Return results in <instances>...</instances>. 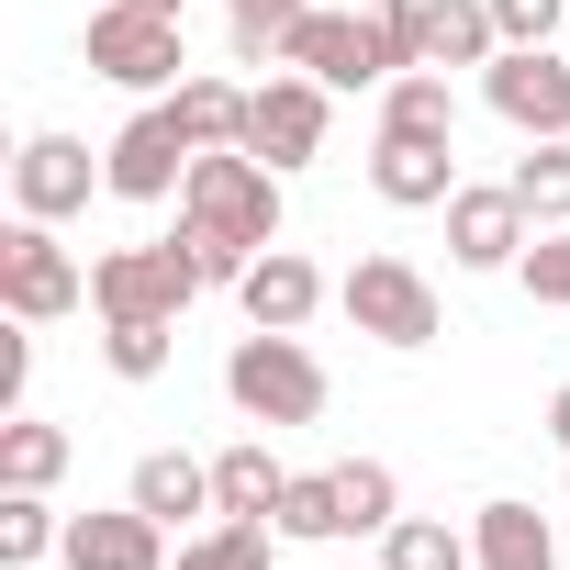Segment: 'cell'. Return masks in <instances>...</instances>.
I'll return each mask as SVG.
<instances>
[{
    "instance_id": "1f68e13d",
    "label": "cell",
    "mask_w": 570,
    "mask_h": 570,
    "mask_svg": "<svg viewBox=\"0 0 570 570\" xmlns=\"http://www.w3.org/2000/svg\"><path fill=\"white\" fill-rule=\"evenodd\" d=\"M559 12L570 0H492V35L503 46H559Z\"/></svg>"
},
{
    "instance_id": "2e32d148",
    "label": "cell",
    "mask_w": 570,
    "mask_h": 570,
    "mask_svg": "<svg viewBox=\"0 0 570 570\" xmlns=\"http://www.w3.org/2000/svg\"><path fill=\"white\" fill-rule=\"evenodd\" d=\"M124 503H146L157 525L213 514V459H190V448H146V459H135V481H124Z\"/></svg>"
},
{
    "instance_id": "4316f807",
    "label": "cell",
    "mask_w": 570,
    "mask_h": 570,
    "mask_svg": "<svg viewBox=\"0 0 570 570\" xmlns=\"http://www.w3.org/2000/svg\"><path fill=\"white\" fill-rule=\"evenodd\" d=\"M46 548H68L57 503H46V492H0V570H35Z\"/></svg>"
},
{
    "instance_id": "3957f363",
    "label": "cell",
    "mask_w": 570,
    "mask_h": 570,
    "mask_svg": "<svg viewBox=\"0 0 570 570\" xmlns=\"http://www.w3.org/2000/svg\"><path fill=\"white\" fill-rule=\"evenodd\" d=\"M190 292H202V268H190L179 235L168 246H101L90 257V314L101 325H179Z\"/></svg>"
},
{
    "instance_id": "44dd1931",
    "label": "cell",
    "mask_w": 570,
    "mask_h": 570,
    "mask_svg": "<svg viewBox=\"0 0 570 570\" xmlns=\"http://www.w3.org/2000/svg\"><path fill=\"white\" fill-rule=\"evenodd\" d=\"M381 135H448L459 146V101H448V68H403L381 90Z\"/></svg>"
},
{
    "instance_id": "ac0fdd59",
    "label": "cell",
    "mask_w": 570,
    "mask_h": 570,
    "mask_svg": "<svg viewBox=\"0 0 570 570\" xmlns=\"http://www.w3.org/2000/svg\"><path fill=\"white\" fill-rule=\"evenodd\" d=\"M425 68H492L503 35H492V0H425Z\"/></svg>"
},
{
    "instance_id": "9a60e30c",
    "label": "cell",
    "mask_w": 570,
    "mask_h": 570,
    "mask_svg": "<svg viewBox=\"0 0 570 570\" xmlns=\"http://www.w3.org/2000/svg\"><path fill=\"white\" fill-rule=\"evenodd\" d=\"M235 303H246V325H268V336H303L314 303H325V268H314L303 246H268V257L235 279Z\"/></svg>"
},
{
    "instance_id": "e0dca14e",
    "label": "cell",
    "mask_w": 570,
    "mask_h": 570,
    "mask_svg": "<svg viewBox=\"0 0 570 570\" xmlns=\"http://www.w3.org/2000/svg\"><path fill=\"white\" fill-rule=\"evenodd\" d=\"M470 559L481 570H559V537H548L537 503H481L470 514Z\"/></svg>"
},
{
    "instance_id": "52a82bcc",
    "label": "cell",
    "mask_w": 570,
    "mask_h": 570,
    "mask_svg": "<svg viewBox=\"0 0 570 570\" xmlns=\"http://www.w3.org/2000/svg\"><path fill=\"white\" fill-rule=\"evenodd\" d=\"M190 157H202V146H190V124H179L168 101H146V112L101 146V190H112V202H168V190L190 179Z\"/></svg>"
},
{
    "instance_id": "f546056e",
    "label": "cell",
    "mask_w": 570,
    "mask_h": 570,
    "mask_svg": "<svg viewBox=\"0 0 570 570\" xmlns=\"http://www.w3.org/2000/svg\"><path fill=\"white\" fill-rule=\"evenodd\" d=\"M514 279H525L537 303H559V314H570V224H537V246L514 257Z\"/></svg>"
},
{
    "instance_id": "ba28073f",
    "label": "cell",
    "mask_w": 570,
    "mask_h": 570,
    "mask_svg": "<svg viewBox=\"0 0 570 570\" xmlns=\"http://www.w3.org/2000/svg\"><path fill=\"white\" fill-rule=\"evenodd\" d=\"M481 101L537 146V135H570V57L559 46H503L492 68H481Z\"/></svg>"
},
{
    "instance_id": "7a4b0ae2",
    "label": "cell",
    "mask_w": 570,
    "mask_h": 570,
    "mask_svg": "<svg viewBox=\"0 0 570 570\" xmlns=\"http://www.w3.org/2000/svg\"><path fill=\"white\" fill-rule=\"evenodd\" d=\"M224 403L246 414V425H314L325 414V358L303 347V336H235V358H224Z\"/></svg>"
},
{
    "instance_id": "6da1fadb",
    "label": "cell",
    "mask_w": 570,
    "mask_h": 570,
    "mask_svg": "<svg viewBox=\"0 0 570 570\" xmlns=\"http://www.w3.org/2000/svg\"><path fill=\"white\" fill-rule=\"evenodd\" d=\"M179 224H213V235H235L246 257H268V246H279V168L246 157V146L190 157V179H179Z\"/></svg>"
},
{
    "instance_id": "5b68a950",
    "label": "cell",
    "mask_w": 570,
    "mask_h": 570,
    "mask_svg": "<svg viewBox=\"0 0 570 570\" xmlns=\"http://www.w3.org/2000/svg\"><path fill=\"white\" fill-rule=\"evenodd\" d=\"M112 90H179V68H190V46H179V23L168 12H135V0H101V12H90V46H79Z\"/></svg>"
},
{
    "instance_id": "d6a6232c",
    "label": "cell",
    "mask_w": 570,
    "mask_h": 570,
    "mask_svg": "<svg viewBox=\"0 0 570 570\" xmlns=\"http://www.w3.org/2000/svg\"><path fill=\"white\" fill-rule=\"evenodd\" d=\"M23 381H35V336H0V414H23Z\"/></svg>"
},
{
    "instance_id": "484cf974",
    "label": "cell",
    "mask_w": 570,
    "mask_h": 570,
    "mask_svg": "<svg viewBox=\"0 0 570 570\" xmlns=\"http://www.w3.org/2000/svg\"><path fill=\"white\" fill-rule=\"evenodd\" d=\"M514 202H525L537 224H570V135H537V146L514 157Z\"/></svg>"
},
{
    "instance_id": "4dcf8cb0",
    "label": "cell",
    "mask_w": 570,
    "mask_h": 570,
    "mask_svg": "<svg viewBox=\"0 0 570 570\" xmlns=\"http://www.w3.org/2000/svg\"><path fill=\"white\" fill-rule=\"evenodd\" d=\"M101 358H112V381H157L168 370V325H101Z\"/></svg>"
},
{
    "instance_id": "83f0119b",
    "label": "cell",
    "mask_w": 570,
    "mask_h": 570,
    "mask_svg": "<svg viewBox=\"0 0 570 570\" xmlns=\"http://www.w3.org/2000/svg\"><path fill=\"white\" fill-rule=\"evenodd\" d=\"M279 537H347V492H336V470H292V492H279Z\"/></svg>"
},
{
    "instance_id": "277c9868",
    "label": "cell",
    "mask_w": 570,
    "mask_h": 570,
    "mask_svg": "<svg viewBox=\"0 0 570 570\" xmlns=\"http://www.w3.org/2000/svg\"><path fill=\"white\" fill-rule=\"evenodd\" d=\"M336 303H347V325L370 347H436V279L414 257H358L336 279Z\"/></svg>"
},
{
    "instance_id": "f1b7e54d",
    "label": "cell",
    "mask_w": 570,
    "mask_h": 570,
    "mask_svg": "<svg viewBox=\"0 0 570 570\" xmlns=\"http://www.w3.org/2000/svg\"><path fill=\"white\" fill-rule=\"evenodd\" d=\"M336 492H347V537H381V525L403 514V481H392L381 459H336Z\"/></svg>"
},
{
    "instance_id": "cb8c5ba5",
    "label": "cell",
    "mask_w": 570,
    "mask_h": 570,
    "mask_svg": "<svg viewBox=\"0 0 570 570\" xmlns=\"http://www.w3.org/2000/svg\"><path fill=\"white\" fill-rule=\"evenodd\" d=\"M381 570H481V559H470L459 525H436V514H392V525H381Z\"/></svg>"
},
{
    "instance_id": "d590c367",
    "label": "cell",
    "mask_w": 570,
    "mask_h": 570,
    "mask_svg": "<svg viewBox=\"0 0 570 570\" xmlns=\"http://www.w3.org/2000/svg\"><path fill=\"white\" fill-rule=\"evenodd\" d=\"M224 12H235V0H224Z\"/></svg>"
},
{
    "instance_id": "603a6c76",
    "label": "cell",
    "mask_w": 570,
    "mask_h": 570,
    "mask_svg": "<svg viewBox=\"0 0 570 570\" xmlns=\"http://www.w3.org/2000/svg\"><path fill=\"white\" fill-rule=\"evenodd\" d=\"M168 112L190 124V146H202V157H213V146H246V90H235V79H179V90H168Z\"/></svg>"
},
{
    "instance_id": "ffe728a7",
    "label": "cell",
    "mask_w": 570,
    "mask_h": 570,
    "mask_svg": "<svg viewBox=\"0 0 570 570\" xmlns=\"http://www.w3.org/2000/svg\"><path fill=\"white\" fill-rule=\"evenodd\" d=\"M57 470H68V425L0 414V492H57Z\"/></svg>"
},
{
    "instance_id": "7c38bea8",
    "label": "cell",
    "mask_w": 570,
    "mask_h": 570,
    "mask_svg": "<svg viewBox=\"0 0 570 570\" xmlns=\"http://www.w3.org/2000/svg\"><path fill=\"white\" fill-rule=\"evenodd\" d=\"M370 190H381L392 213H448L459 146H448V135H381V146H370Z\"/></svg>"
},
{
    "instance_id": "5bb4252c",
    "label": "cell",
    "mask_w": 570,
    "mask_h": 570,
    "mask_svg": "<svg viewBox=\"0 0 570 570\" xmlns=\"http://www.w3.org/2000/svg\"><path fill=\"white\" fill-rule=\"evenodd\" d=\"M68 570H168V525L146 503H112V514H68Z\"/></svg>"
},
{
    "instance_id": "e575fe53",
    "label": "cell",
    "mask_w": 570,
    "mask_h": 570,
    "mask_svg": "<svg viewBox=\"0 0 570 570\" xmlns=\"http://www.w3.org/2000/svg\"><path fill=\"white\" fill-rule=\"evenodd\" d=\"M135 12H168V23H179V0H135Z\"/></svg>"
},
{
    "instance_id": "836d02e7",
    "label": "cell",
    "mask_w": 570,
    "mask_h": 570,
    "mask_svg": "<svg viewBox=\"0 0 570 570\" xmlns=\"http://www.w3.org/2000/svg\"><path fill=\"white\" fill-rule=\"evenodd\" d=\"M548 436H559V448H570V381H559V392H548Z\"/></svg>"
},
{
    "instance_id": "9c48e42d",
    "label": "cell",
    "mask_w": 570,
    "mask_h": 570,
    "mask_svg": "<svg viewBox=\"0 0 570 570\" xmlns=\"http://www.w3.org/2000/svg\"><path fill=\"white\" fill-rule=\"evenodd\" d=\"M325 101H336V90L303 79V68H292V79H268V90H246V157H268L279 179L314 168V157H325Z\"/></svg>"
},
{
    "instance_id": "30bf717a",
    "label": "cell",
    "mask_w": 570,
    "mask_h": 570,
    "mask_svg": "<svg viewBox=\"0 0 570 570\" xmlns=\"http://www.w3.org/2000/svg\"><path fill=\"white\" fill-rule=\"evenodd\" d=\"M279 68H303V79H325V90H392V79H403L370 12H314V23L292 35V57H279Z\"/></svg>"
},
{
    "instance_id": "8992f818",
    "label": "cell",
    "mask_w": 570,
    "mask_h": 570,
    "mask_svg": "<svg viewBox=\"0 0 570 570\" xmlns=\"http://www.w3.org/2000/svg\"><path fill=\"white\" fill-rule=\"evenodd\" d=\"M0 303H12V325H57V314H79L90 303V268L57 246V224H12L0 235Z\"/></svg>"
},
{
    "instance_id": "d6986e66",
    "label": "cell",
    "mask_w": 570,
    "mask_h": 570,
    "mask_svg": "<svg viewBox=\"0 0 570 570\" xmlns=\"http://www.w3.org/2000/svg\"><path fill=\"white\" fill-rule=\"evenodd\" d=\"M279 492H292V470L268 459V436H246V448L213 459V514H268L279 525Z\"/></svg>"
},
{
    "instance_id": "8fae6325",
    "label": "cell",
    "mask_w": 570,
    "mask_h": 570,
    "mask_svg": "<svg viewBox=\"0 0 570 570\" xmlns=\"http://www.w3.org/2000/svg\"><path fill=\"white\" fill-rule=\"evenodd\" d=\"M525 246H537V213L514 202V179H492V190L459 179V190H448V257H459V268H514Z\"/></svg>"
},
{
    "instance_id": "d4e9b609",
    "label": "cell",
    "mask_w": 570,
    "mask_h": 570,
    "mask_svg": "<svg viewBox=\"0 0 570 570\" xmlns=\"http://www.w3.org/2000/svg\"><path fill=\"white\" fill-rule=\"evenodd\" d=\"M303 23H314V0H235V57L246 68H279Z\"/></svg>"
},
{
    "instance_id": "4fadbf2b",
    "label": "cell",
    "mask_w": 570,
    "mask_h": 570,
    "mask_svg": "<svg viewBox=\"0 0 570 570\" xmlns=\"http://www.w3.org/2000/svg\"><path fill=\"white\" fill-rule=\"evenodd\" d=\"M90 146L79 135H23V157H12V202L35 213V224H68V213H90Z\"/></svg>"
},
{
    "instance_id": "7402d4cb",
    "label": "cell",
    "mask_w": 570,
    "mask_h": 570,
    "mask_svg": "<svg viewBox=\"0 0 570 570\" xmlns=\"http://www.w3.org/2000/svg\"><path fill=\"white\" fill-rule=\"evenodd\" d=\"M279 559V525L268 514H213L190 548H179V570H268Z\"/></svg>"
}]
</instances>
